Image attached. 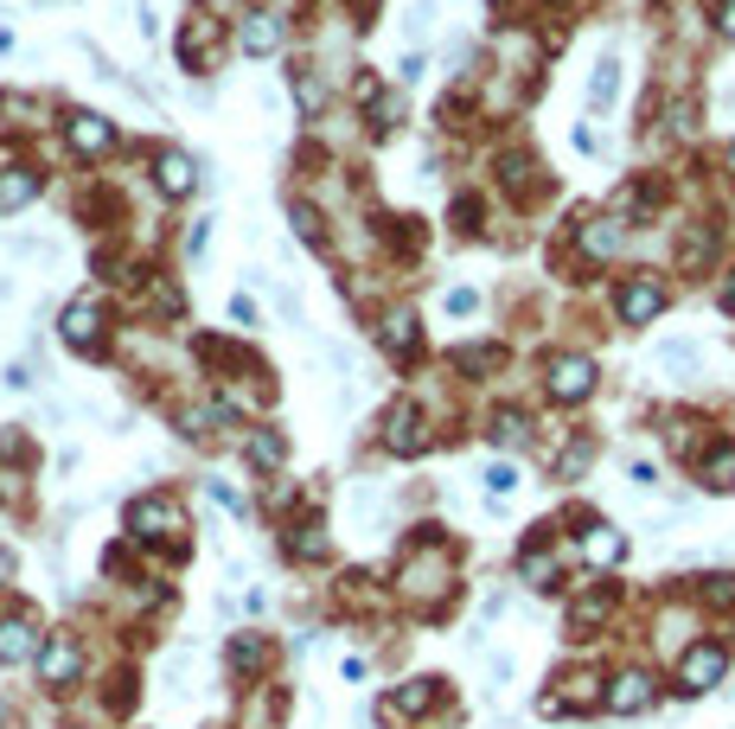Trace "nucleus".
Listing matches in <instances>:
<instances>
[{"mask_svg": "<svg viewBox=\"0 0 735 729\" xmlns=\"http://www.w3.org/2000/svg\"><path fill=\"white\" fill-rule=\"evenodd\" d=\"M128 531L135 538H148V545H173L179 531H186V512H179V499L167 493H148L128 506Z\"/></svg>", "mask_w": 735, "mask_h": 729, "instance_id": "obj_1", "label": "nucleus"}, {"mask_svg": "<svg viewBox=\"0 0 735 729\" xmlns=\"http://www.w3.org/2000/svg\"><path fill=\"white\" fill-rule=\"evenodd\" d=\"M723 672H729V652L716 647V640H697V647H685V659H678V691H685V698H704V691L723 685Z\"/></svg>", "mask_w": 735, "mask_h": 729, "instance_id": "obj_2", "label": "nucleus"}, {"mask_svg": "<svg viewBox=\"0 0 735 729\" xmlns=\"http://www.w3.org/2000/svg\"><path fill=\"white\" fill-rule=\"evenodd\" d=\"M614 308H620L627 327H653V320L665 313V282H659V276H627L620 294H614Z\"/></svg>", "mask_w": 735, "mask_h": 729, "instance_id": "obj_3", "label": "nucleus"}, {"mask_svg": "<svg viewBox=\"0 0 735 729\" xmlns=\"http://www.w3.org/2000/svg\"><path fill=\"white\" fill-rule=\"evenodd\" d=\"M544 385H550L557 403H583V397L595 391V359H588V352H557L550 371H544Z\"/></svg>", "mask_w": 735, "mask_h": 729, "instance_id": "obj_4", "label": "nucleus"}, {"mask_svg": "<svg viewBox=\"0 0 735 729\" xmlns=\"http://www.w3.org/2000/svg\"><path fill=\"white\" fill-rule=\"evenodd\" d=\"M58 333H64L71 352H97V346H102V301H97V294H77L71 308L58 313Z\"/></svg>", "mask_w": 735, "mask_h": 729, "instance_id": "obj_5", "label": "nucleus"}, {"mask_svg": "<svg viewBox=\"0 0 735 729\" xmlns=\"http://www.w3.org/2000/svg\"><path fill=\"white\" fill-rule=\"evenodd\" d=\"M77 672H83V647H77L71 633H51L46 652H39V685L46 691H71Z\"/></svg>", "mask_w": 735, "mask_h": 729, "instance_id": "obj_6", "label": "nucleus"}, {"mask_svg": "<svg viewBox=\"0 0 735 729\" xmlns=\"http://www.w3.org/2000/svg\"><path fill=\"white\" fill-rule=\"evenodd\" d=\"M64 141H71V154H109L116 148V122L97 116V109H71L64 116Z\"/></svg>", "mask_w": 735, "mask_h": 729, "instance_id": "obj_7", "label": "nucleus"}, {"mask_svg": "<svg viewBox=\"0 0 735 729\" xmlns=\"http://www.w3.org/2000/svg\"><path fill=\"white\" fill-rule=\"evenodd\" d=\"M653 691H659V685H653V672H639V666H627V672L620 678H608V710L614 717H639V710H653Z\"/></svg>", "mask_w": 735, "mask_h": 729, "instance_id": "obj_8", "label": "nucleus"}, {"mask_svg": "<svg viewBox=\"0 0 735 729\" xmlns=\"http://www.w3.org/2000/svg\"><path fill=\"white\" fill-rule=\"evenodd\" d=\"M46 640H39V627L26 621V615H7L0 621V666H26V659H39Z\"/></svg>", "mask_w": 735, "mask_h": 729, "instance_id": "obj_9", "label": "nucleus"}, {"mask_svg": "<svg viewBox=\"0 0 735 729\" xmlns=\"http://www.w3.org/2000/svg\"><path fill=\"white\" fill-rule=\"evenodd\" d=\"M384 442L397 448V455H423V448H429V429L416 417V403H397V410L384 417Z\"/></svg>", "mask_w": 735, "mask_h": 729, "instance_id": "obj_10", "label": "nucleus"}, {"mask_svg": "<svg viewBox=\"0 0 735 729\" xmlns=\"http://www.w3.org/2000/svg\"><path fill=\"white\" fill-rule=\"evenodd\" d=\"M237 46H244L250 58L281 52V20H276V13H262V7H256V13H244V20H237Z\"/></svg>", "mask_w": 735, "mask_h": 729, "instance_id": "obj_11", "label": "nucleus"}, {"mask_svg": "<svg viewBox=\"0 0 735 729\" xmlns=\"http://www.w3.org/2000/svg\"><path fill=\"white\" fill-rule=\"evenodd\" d=\"M583 557L595 563V570H614V563L627 557V538H620L614 525H602V519H595V525L583 531Z\"/></svg>", "mask_w": 735, "mask_h": 729, "instance_id": "obj_12", "label": "nucleus"}, {"mask_svg": "<svg viewBox=\"0 0 735 729\" xmlns=\"http://www.w3.org/2000/svg\"><path fill=\"white\" fill-rule=\"evenodd\" d=\"M32 199H39V173L32 167H0V218L32 206Z\"/></svg>", "mask_w": 735, "mask_h": 729, "instance_id": "obj_13", "label": "nucleus"}, {"mask_svg": "<svg viewBox=\"0 0 735 729\" xmlns=\"http://www.w3.org/2000/svg\"><path fill=\"white\" fill-rule=\"evenodd\" d=\"M288 557H301V563H327L332 557V538H327V525H288Z\"/></svg>", "mask_w": 735, "mask_h": 729, "instance_id": "obj_14", "label": "nucleus"}, {"mask_svg": "<svg viewBox=\"0 0 735 729\" xmlns=\"http://www.w3.org/2000/svg\"><path fill=\"white\" fill-rule=\"evenodd\" d=\"M153 186H160L167 199H186V192L199 186V173H192V160H186V154H160V160H153Z\"/></svg>", "mask_w": 735, "mask_h": 729, "instance_id": "obj_15", "label": "nucleus"}, {"mask_svg": "<svg viewBox=\"0 0 735 729\" xmlns=\"http://www.w3.org/2000/svg\"><path fill=\"white\" fill-rule=\"evenodd\" d=\"M620 250V218H588L583 224V257L588 262H608Z\"/></svg>", "mask_w": 735, "mask_h": 729, "instance_id": "obj_16", "label": "nucleus"}, {"mask_svg": "<svg viewBox=\"0 0 735 729\" xmlns=\"http://www.w3.org/2000/svg\"><path fill=\"white\" fill-rule=\"evenodd\" d=\"M704 487L711 493H735V442H716L704 455Z\"/></svg>", "mask_w": 735, "mask_h": 729, "instance_id": "obj_17", "label": "nucleus"}, {"mask_svg": "<svg viewBox=\"0 0 735 729\" xmlns=\"http://www.w3.org/2000/svg\"><path fill=\"white\" fill-rule=\"evenodd\" d=\"M441 582H448V557H423V563H409V570H404L409 596H435Z\"/></svg>", "mask_w": 735, "mask_h": 729, "instance_id": "obj_18", "label": "nucleus"}, {"mask_svg": "<svg viewBox=\"0 0 735 729\" xmlns=\"http://www.w3.org/2000/svg\"><path fill=\"white\" fill-rule=\"evenodd\" d=\"M179 58H186V64H211V58H218V27H211V20L186 27V39H179Z\"/></svg>", "mask_w": 735, "mask_h": 729, "instance_id": "obj_19", "label": "nucleus"}, {"mask_svg": "<svg viewBox=\"0 0 735 729\" xmlns=\"http://www.w3.org/2000/svg\"><path fill=\"white\" fill-rule=\"evenodd\" d=\"M614 97H620V64H614V58H602V64L588 71V109H608Z\"/></svg>", "mask_w": 735, "mask_h": 729, "instance_id": "obj_20", "label": "nucleus"}, {"mask_svg": "<svg viewBox=\"0 0 735 729\" xmlns=\"http://www.w3.org/2000/svg\"><path fill=\"white\" fill-rule=\"evenodd\" d=\"M486 436H493V448H525L532 442V422H525V410H499Z\"/></svg>", "mask_w": 735, "mask_h": 729, "instance_id": "obj_21", "label": "nucleus"}, {"mask_svg": "<svg viewBox=\"0 0 735 729\" xmlns=\"http://www.w3.org/2000/svg\"><path fill=\"white\" fill-rule=\"evenodd\" d=\"M384 346H390L397 359H409V352H416V313H409V308H397L390 320H384Z\"/></svg>", "mask_w": 735, "mask_h": 729, "instance_id": "obj_22", "label": "nucleus"}, {"mask_svg": "<svg viewBox=\"0 0 735 729\" xmlns=\"http://www.w3.org/2000/svg\"><path fill=\"white\" fill-rule=\"evenodd\" d=\"M429 703H435V678H409L404 691L390 698V710H397V717H423Z\"/></svg>", "mask_w": 735, "mask_h": 729, "instance_id": "obj_23", "label": "nucleus"}, {"mask_svg": "<svg viewBox=\"0 0 735 729\" xmlns=\"http://www.w3.org/2000/svg\"><path fill=\"white\" fill-rule=\"evenodd\" d=\"M595 685H602L595 672H569L563 678V710H588L595 698H608V691H595Z\"/></svg>", "mask_w": 735, "mask_h": 729, "instance_id": "obj_24", "label": "nucleus"}, {"mask_svg": "<svg viewBox=\"0 0 735 729\" xmlns=\"http://www.w3.org/2000/svg\"><path fill=\"white\" fill-rule=\"evenodd\" d=\"M244 448H250L256 468H281V455H288V442H281L276 429H250V442H244Z\"/></svg>", "mask_w": 735, "mask_h": 729, "instance_id": "obj_25", "label": "nucleus"}, {"mask_svg": "<svg viewBox=\"0 0 735 729\" xmlns=\"http://www.w3.org/2000/svg\"><path fill=\"white\" fill-rule=\"evenodd\" d=\"M653 359H659L665 371H697V359H704V352H697V339H665Z\"/></svg>", "mask_w": 735, "mask_h": 729, "instance_id": "obj_26", "label": "nucleus"}, {"mask_svg": "<svg viewBox=\"0 0 735 729\" xmlns=\"http://www.w3.org/2000/svg\"><path fill=\"white\" fill-rule=\"evenodd\" d=\"M230 666H237V672H262V640H256V633H237V640H230Z\"/></svg>", "mask_w": 735, "mask_h": 729, "instance_id": "obj_27", "label": "nucleus"}, {"mask_svg": "<svg viewBox=\"0 0 735 729\" xmlns=\"http://www.w3.org/2000/svg\"><path fill=\"white\" fill-rule=\"evenodd\" d=\"M295 97H301V116H320V103H327V83L314 78V71H301V78H295Z\"/></svg>", "mask_w": 735, "mask_h": 729, "instance_id": "obj_28", "label": "nucleus"}, {"mask_svg": "<svg viewBox=\"0 0 735 729\" xmlns=\"http://www.w3.org/2000/svg\"><path fill=\"white\" fill-rule=\"evenodd\" d=\"M486 493H493V499L518 493V468H511V461H493V468H486Z\"/></svg>", "mask_w": 735, "mask_h": 729, "instance_id": "obj_29", "label": "nucleus"}, {"mask_svg": "<svg viewBox=\"0 0 735 729\" xmlns=\"http://www.w3.org/2000/svg\"><path fill=\"white\" fill-rule=\"evenodd\" d=\"M378 506H384L378 487H371V480H358V487H352V519H358V525H371V519H378Z\"/></svg>", "mask_w": 735, "mask_h": 729, "instance_id": "obj_30", "label": "nucleus"}, {"mask_svg": "<svg viewBox=\"0 0 735 729\" xmlns=\"http://www.w3.org/2000/svg\"><path fill=\"white\" fill-rule=\"evenodd\" d=\"M288 224H295L301 243H320V211H314V206H288Z\"/></svg>", "mask_w": 735, "mask_h": 729, "instance_id": "obj_31", "label": "nucleus"}, {"mask_svg": "<svg viewBox=\"0 0 735 729\" xmlns=\"http://www.w3.org/2000/svg\"><path fill=\"white\" fill-rule=\"evenodd\" d=\"M429 27H435V0H416V7L404 13V32L409 39H429Z\"/></svg>", "mask_w": 735, "mask_h": 729, "instance_id": "obj_32", "label": "nucleus"}, {"mask_svg": "<svg viewBox=\"0 0 735 729\" xmlns=\"http://www.w3.org/2000/svg\"><path fill=\"white\" fill-rule=\"evenodd\" d=\"M397 122H404V109H397V103H390V97L378 90V97H371V129H378V134H390Z\"/></svg>", "mask_w": 735, "mask_h": 729, "instance_id": "obj_33", "label": "nucleus"}, {"mask_svg": "<svg viewBox=\"0 0 735 729\" xmlns=\"http://www.w3.org/2000/svg\"><path fill=\"white\" fill-rule=\"evenodd\" d=\"M518 570L532 576L537 589H550V582H544V576H557V563H550V557H544V545H532V550H525V563H518Z\"/></svg>", "mask_w": 735, "mask_h": 729, "instance_id": "obj_34", "label": "nucleus"}, {"mask_svg": "<svg viewBox=\"0 0 735 729\" xmlns=\"http://www.w3.org/2000/svg\"><path fill=\"white\" fill-rule=\"evenodd\" d=\"M205 493L218 499V506H225V512H237V519H244V512H250V506H244V493H237V487H225V480H205Z\"/></svg>", "mask_w": 735, "mask_h": 729, "instance_id": "obj_35", "label": "nucleus"}, {"mask_svg": "<svg viewBox=\"0 0 735 729\" xmlns=\"http://www.w3.org/2000/svg\"><path fill=\"white\" fill-rule=\"evenodd\" d=\"M588 455H595V442H576V448H569V455L557 461V473H563V480H576V473L588 468Z\"/></svg>", "mask_w": 735, "mask_h": 729, "instance_id": "obj_36", "label": "nucleus"}, {"mask_svg": "<svg viewBox=\"0 0 735 729\" xmlns=\"http://www.w3.org/2000/svg\"><path fill=\"white\" fill-rule=\"evenodd\" d=\"M486 364H499V346H467L460 352V371H486Z\"/></svg>", "mask_w": 735, "mask_h": 729, "instance_id": "obj_37", "label": "nucleus"}, {"mask_svg": "<svg viewBox=\"0 0 735 729\" xmlns=\"http://www.w3.org/2000/svg\"><path fill=\"white\" fill-rule=\"evenodd\" d=\"M602 615H608V596H583V601H576V615H569V621H576V627H588V621H602Z\"/></svg>", "mask_w": 735, "mask_h": 729, "instance_id": "obj_38", "label": "nucleus"}, {"mask_svg": "<svg viewBox=\"0 0 735 729\" xmlns=\"http://www.w3.org/2000/svg\"><path fill=\"white\" fill-rule=\"evenodd\" d=\"M441 308H448V313H474V308H480V294H474V288H448V294H441Z\"/></svg>", "mask_w": 735, "mask_h": 729, "instance_id": "obj_39", "label": "nucleus"}, {"mask_svg": "<svg viewBox=\"0 0 735 729\" xmlns=\"http://www.w3.org/2000/svg\"><path fill=\"white\" fill-rule=\"evenodd\" d=\"M230 320H237V327H256V301L250 294H230Z\"/></svg>", "mask_w": 735, "mask_h": 729, "instance_id": "obj_40", "label": "nucleus"}, {"mask_svg": "<svg viewBox=\"0 0 735 729\" xmlns=\"http://www.w3.org/2000/svg\"><path fill=\"white\" fill-rule=\"evenodd\" d=\"M397 78H404V83H416V78H423V52H409L404 64H397Z\"/></svg>", "mask_w": 735, "mask_h": 729, "instance_id": "obj_41", "label": "nucleus"}, {"mask_svg": "<svg viewBox=\"0 0 735 729\" xmlns=\"http://www.w3.org/2000/svg\"><path fill=\"white\" fill-rule=\"evenodd\" d=\"M205 243H211V224H192V237H186V250H192V257H205Z\"/></svg>", "mask_w": 735, "mask_h": 729, "instance_id": "obj_42", "label": "nucleus"}, {"mask_svg": "<svg viewBox=\"0 0 735 729\" xmlns=\"http://www.w3.org/2000/svg\"><path fill=\"white\" fill-rule=\"evenodd\" d=\"M716 32H723V39H735V0H723V13H716Z\"/></svg>", "mask_w": 735, "mask_h": 729, "instance_id": "obj_43", "label": "nucleus"}, {"mask_svg": "<svg viewBox=\"0 0 735 729\" xmlns=\"http://www.w3.org/2000/svg\"><path fill=\"white\" fill-rule=\"evenodd\" d=\"M0 582H13V550H0Z\"/></svg>", "mask_w": 735, "mask_h": 729, "instance_id": "obj_44", "label": "nucleus"}, {"mask_svg": "<svg viewBox=\"0 0 735 729\" xmlns=\"http://www.w3.org/2000/svg\"><path fill=\"white\" fill-rule=\"evenodd\" d=\"M0 52H13V27L7 20H0Z\"/></svg>", "mask_w": 735, "mask_h": 729, "instance_id": "obj_45", "label": "nucleus"}, {"mask_svg": "<svg viewBox=\"0 0 735 729\" xmlns=\"http://www.w3.org/2000/svg\"><path fill=\"white\" fill-rule=\"evenodd\" d=\"M723 308L735 313V276H729V282H723Z\"/></svg>", "mask_w": 735, "mask_h": 729, "instance_id": "obj_46", "label": "nucleus"}, {"mask_svg": "<svg viewBox=\"0 0 735 729\" xmlns=\"http://www.w3.org/2000/svg\"><path fill=\"white\" fill-rule=\"evenodd\" d=\"M729 173H735V141H729Z\"/></svg>", "mask_w": 735, "mask_h": 729, "instance_id": "obj_47", "label": "nucleus"}]
</instances>
